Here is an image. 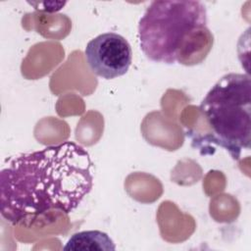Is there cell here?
I'll return each mask as SVG.
<instances>
[{
    "instance_id": "3957f363",
    "label": "cell",
    "mask_w": 251,
    "mask_h": 251,
    "mask_svg": "<svg viewBox=\"0 0 251 251\" xmlns=\"http://www.w3.org/2000/svg\"><path fill=\"white\" fill-rule=\"evenodd\" d=\"M199 111L208 130L191 137L192 146L226 149L233 160L250 148L251 79L249 75L230 73L223 75L202 100Z\"/></svg>"
},
{
    "instance_id": "7a4b0ae2",
    "label": "cell",
    "mask_w": 251,
    "mask_h": 251,
    "mask_svg": "<svg viewBox=\"0 0 251 251\" xmlns=\"http://www.w3.org/2000/svg\"><path fill=\"white\" fill-rule=\"evenodd\" d=\"M140 48L151 61L191 66L212 48L207 10L200 1H152L138 23Z\"/></svg>"
},
{
    "instance_id": "5b68a950",
    "label": "cell",
    "mask_w": 251,
    "mask_h": 251,
    "mask_svg": "<svg viewBox=\"0 0 251 251\" xmlns=\"http://www.w3.org/2000/svg\"><path fill=\"white\" fill-rule=\"evenodd\" d=\"M63 249L74 251L115 250L116 245L106 232L100 230H84L74 233Z\"/></svg>"
},
{
    "instance_id": "6da1fadb",
    "label": "cell",
    "mask_w": 251,
    "mask_h": 251,
    "mask_svg": "<svg viewBox=\"0 0 251 251\" xmlns=\"http://www.w3.org/2000/svg\"><path fill=\"white\" fill-rule=\"evenodd\" d=\"M93 185V163L80 145L66 141L17 156L0 173V213L30 226L51 211L70 214Z\"/></svg>"
},
{
    "instance_id": "277c9868",
    "label": "cell",
    "mask_w": 251,
    "mask_h": 251,
    "mask_svg": "<svg viewBox=\"0 0 251 251\" xmlns=\"http://www.w3.org/2000/svg\"><path fill=\"white\" fill-rule=\"evenodd\" d=\"M90 71L105 79L126 75L130 67L132 51L128 41L116 32H105L91 39L84 49Z\"/></svg>"
}]
</instances>
